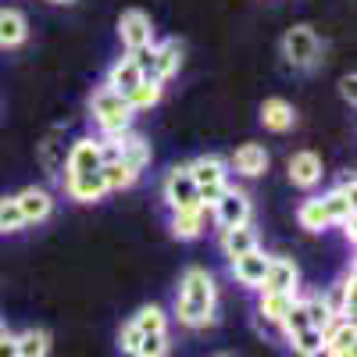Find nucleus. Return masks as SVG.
Here are the masks:
<instances>
[{
	"label": "nucleus",
	"instance_id": "40",
	"mask_svg": "<svg viewBox=\"0 0 357 357\" xmlns=\"http://www.w3.org/2000/svg\"><path fill=\"white\" fill-rule=\"evenodd\" d=\"M340 229H343V236H347V240H350V243L357 240V229H354V218H347V222H340Z\"/></svg>",
	"mask_w": 357,
	"mask_h": 357
},
{
	"label": "nucleus",
	"instance_id": "19",
	"mask_svg": "<svg viewBox=\"0 0 357 357\" xmlns=\"http://www.w3.org/2000/svg\"><path fill=\"white\" fill-rule=\"evenodd\" d=\"M29 40V18L18 8H0V50H15Z\"/></svg>",
	"mask_w": 357,
	"mask_h": 357
},
{
	"label": "nucleus",
	"instance_id": "11",
	"mask_svg": "<svg viewBox=\"0 0 357 357\" xmlns=\"http://www.w3.org/2000/svg\"><path fill=\"white\" fill-rule=\"evenodd\" d=\"M268 261H272V254H264L261 247L250 250V254H243V257H232V279L240 282V286H247V289H257L261 293Z\"/></svg>",
	"mask_w": 357,
	"mask_h": 357
},
{
	"label": "nucleus",
	"instance_id": "27",
	"mask_svg": "<svg viewBox=\"0 0 357 357\" xmlns=\"http://www.w3.org/2000/svg\"><path fill=\"white\" fill-rule=\"evenodd\" d=\"M161 93H165V86L161 82H154V79H143V82H136L129 93H126V100H129V107L139 114V111H151L158 100H161Z\"/></svg>",
	"mask_w": 357,
	"mask_h": 357
},
{
	"label": "nucleus",
	"instance_id": "12",
	"mask_svg": "<svg viewBox=\"0 0 357 357\" xmlns=\"http://www.w3.org/2000/svg\"><path fill=\"white\" fill-rule=\"evenodd\" d=\"M61 186L75 204H97L107 197L104 175L100 172H86V175H61Z\"/></svg>",
	"mask_w": 357,
	"mask_h": 357
},
{
	"label": "nucleus",
	"instance_id": "44",
	"mask_svg": "<svg viewBox=\"0 0 357 357\" xmlns=\"http://www.w3.org/2000/svg\"><path fill=\"white\" fill-rule=\"evenodd\" d=\"M218 357H229V354H218Z\"/></svg>",
	"mask_w": 357,
	"mask_h": 357
},
{
	"label": "nucleus",
	"instance_id": "20",
	"mask_svg": "<svg viewBox=\"0 0 357 357\" xmlns=\"http://www.w3.org/2000/svg\"><path fill=\"white\" fill-rule=\"evenodd\" d=\"M357 325L354 318H336L329 329H325V347H329L336 357H357Z\"/></svg>",
	"mask_w": 357,
	"mask_h": 357
},
{
	"label": "nucleus",
	"instance_id": "30",
	"mask_svg": "<svg viewBox=\"0 0 357 357\" xmlns=\"http://www.w3.org/2000/svg\"><path fill=\"white\" fill-rule=\"evenodd\" d=\"M50 354V333L47 329H25L18 336V357H47Z\"/></svg>",
	"mask_w": 357,
	"mask_h": 357
},
{
	"label": "nucleus",
	"instance_id": "13",
	"mask_svg": "<svg viewBox=\"0 0 357 357\" xmlns=\"http://www.w3.org/2000/svg\"><path fill=\"white\" fill-rule=\"evenodd\" d=\"M289 183L296 186V190H314L318 183H321V158L314 154V151H296L293 158H289Z\"/></svg>",
	"mask_w": 357,
	"mask_h": 357
},
{
	"label": "nucleus",
	"instance_id": "5",
	"mask_svg": "<svg viewBox=\"0 0 357 357\" xmlns=\"http://www.w3.org/2000/svg\"><path fill=\"white\" fill-rule=\"evenodd\" d=\"M254 215V204H250V193L247 190H236L229 186L215 204H211V218L218 229H236V225H247Z\"/></svg>",
	"mask_w": 357,
	"mask_h": 357
},
{
	"label": "nucleus",
	"instance_id": "41",
	"mask_svg": "<svg viewBox=\"0 0 357 357\" xmlns=\"http://www.w3.org/2000/svg\"><path fill=\"white\" fill-rule=\"evenodd\" d=\"M304 357H336V354H333L329 347H325V343H321L318 350H311V354H304Z\"/></svg>",
	"mask_w": 357,
	"mask_h": 357
},
{
	"label": "nucleus",
	"instance_id": "7",
	"mask_svg": "<svg viewBox=\"0 0 357 357\" xmlns=\"http://www.w3.org/2000/svg\"><path fill=\"white\" fill-rule=\"evenodd\" d=\"M118 40H122V47L129 54L136 50H146L154 43V22L146 11H122V18H118Z\"/></svg>",
	"mask_w": 357,
	"mask_h": 357
},
{
	"label": "nucleus",
	"instance_id": "32",
	"mask_svg": "<svg viewBox=\"0 0 357 357\" xmlns=\"http://www.w3.org/2000/svg\"><path fill=\"white\" fill-rule=\"evenodd\" d=\"M25 229V218L18 211V200L15 197H0V236H15Z\"/></svg>",
	"mask_w": 357,
	"mask_h": 357
},
{
	"label": "nucleus",
	"instance_id": "10",
	"mask_svg": "<svg viewBox=\"0 0 357 357\" xmlns=\"http://www.w3.org/2000/svg\"><path fill=\"white\" fill-rule=\"evenodd\" d=\"M15 200H18V211H22L25 225H40L54 215V193L43 186H25L22 193H15Z\"/></svg>",
	"mask_w": 357,
	"mask_h": 357
},
{
	"label": "nucleus",
	"instance_id": "29",
	"mask_svg": "<svg viewBox=\"0 0 357 357\" xmlns=\"http://www.w3.org/2000/svg\"><path fill=\"white\" fill-rule=\"evenodd\" d=\"M296 222H301L304 232H325L329 229V218H325V207L318 197H307L301 207H296Z\"/></svg>",
	"mask_w": 357,
	"mask_h": 357
},
{
	"label": "nucleus",
	"instance_id": "25",
	"mask_svg": "<svg viewBox=\"0 0 357 357\" xmlns=\"http://www.w3.org/2000/svg\"><path fill=\"white\" fill-rule=\"evenodd\" d=\"M325 304H329V311H333V318H354V272H347L329 293L321 296Z\"/></svg>",
	"mask_w": 357,
	"mask_h": 357
},
{
	"label": "nucleus",
	"instance_id": "34",
	"mask_svg": "<svg viewBox=\"0 0 357 357\" xmlns=\"http://www.w3.org/2000/svg\"><path fill=\"white\" fill-rule=\"evenodd\" d=\"M289 340V347H293V354H311V350H318L321 343H325V333L321 329H314V325H307V329H301V333H293V336H286Z\"/></svg>",
	"mask_w": 357,
	"mask_h": 357
},
{
	"label": "nucleus",
	"instance_id": "31",
	"mask_svg": "<svg viewBox=\"0 0 357 357\" xmlns=\"http://www.w3.org/2000/svg\"><path fill=\"white\" fill-rule=\"evenodd\" d=\"M132 325L146 336V333H168V314H165V307H158V304H146V307H139L136 314H132Z\"/></svg>",
	"mask_w": 357,
	"mask_h": 357
},
{
	"label": "nucleus",
	"instance_id": "4",
	"mask_svg": "<svg viewBox=\"0 0 357 357\" xmlns=\"http://www.w3.org/2000/svg\"><path fill=\"white\" fill-rule=\"evenodd\" d=\"M321 40L311 25H293L286 29V36H282V57H286V65L293 72H311L318 61H321Z\"/></svg>",
	"mask_w": 357,
	"mask_h": 357
},
{
	"label": "nucleus",
	"instance_id": "28",
	"mask_svg": "<svg viewBox=\"0 0 357 357\" xmlns=\"http://www.w3.org/2000/svg\"><path fill=\"white\" fill-rule=\"evenodd\" d=\"M100 175H104L107 193L129 190V186H136V178H139V175H136L129 165H122V161H104V165H100Z\"/></svg>",
	"mask_w": 357,
	"mask_h": 357
},
{
	"label": "nucleus",
	"instance_id": "6",
	"mask_svg": "<svg viewBox=\"0 0 357 357\" xmlns=\"http://www.w3.org/2000/svg\"><path fill=\"white\" fill-rule=\"evenodd\" d=\"M161 200L168 204V211L200 207V200H197V183H193V175H190L186 165H175V168L165 175V183H161Z\"/></svg>",
	"mask_w": 357,
	"mask_h": 357
},
{
	"label": "nucleus",
	"instance_id": "18",
	"mask_svg": "<svg viewBox=\"0 0 357 357\" xmlns=\"http://www.w3.org/2000/svg\"><path fill=\"white\" fill-rule=\"evenodd\" d=\"M261 126H264L268 132H289V129L296 126L293 104L282 100V97H268V100L261 104Z\"/></svg>",
	"mask_w": 357,
	"mask_h": 357
},
{
	"label": "nucleus",
	"instance_id": "36",
	"mask_svg": "<svg viewBox=\"0 0 357 357\" xmlns=\"http://www.w3.org/2000/svg\"><path fill=\"white\" fill-rule=\"evenodd\" d=\"M279 325H282V333H286V336H293V333H301V329H307V325H311V321H307V311H304V301H293V307L286 311V318H282Z\"/></svg>",
	"mask_w": 357,
	"mask_h": 357
},
{
	"label": "nucleus",
	"instance_id": "9",
	"mask_svg": "<svg viewBox=\"0 0 357 357\" xmlns=\"http://www.w3.org/2000/svg\"><path fill=\"white\" fill-rule=\"evenodd\" d=\"M261 289L264 293H296L301 289V268H296V261L293 257H272Z\"/></svg>",
	"mask_w": 357,
	"mask_h": 357
},
{
	"label": "nucleus",
	"instance_id": "16",
	"mask_svg": "<svg viewBox=\"0 0 357 357\" xmlns=\"http://www.w3.org/2000/svg\"><path fill=\"white\" fill-rule=\"evenodd\" d=\"M136 82H143V68H139V61L132 54H126V57H118V61L107 68V75H104V86L107 89H114V93H129V89L136 86Z\"/></svg>",
	"mask_w": 357,
	"mask_h": 357
},
{
	"label": "nucleus",
	"instance_id": "39",
	"mask_svg": "<svg viewBox=\"0 0 357 357\" xmlns=\"http://www.w3.org/2000/svg\"><path fill=\"white\" fill-rule=\"evenodd\" d=\"M0 357H18V336L15 333L0 336Z\"/></svg>",
	"mask_w": 357,
	"mask_h": 357
},
{
	"label": "nucleus",
	"instance_id": "37",
	"mask_svg": "<svg viewBox=\"0 0 357 357\" xmlns=\"http://www.w3.org/2000/svg\"><path fill=\"white\" fill-rule=\"evenodd\" d=\"M139 340H143V333L136 329L132 321H126V325H122V333H118V347H122V354H129V357H132V354H136V347H139Z\"/></svg>",
	"mask_w": 357,
	"mask_h": 357
},
{
	"label": "nucleus",
	"instance_id": "3",
	"mask_svg": "<svg viewBox=\"0 0 357 357\" xmlns=\"http://www.w3.org/2000/svg\"><path fill=\"white\" fill-rule=\"evenodd\" d=\"M132 57L143 68V79H154V82L165 86L178 68H183V43L178 40H161V43H151L146 50H136Z\"/></svg>",
	"mask_w": 357,
	"mask_h": 357
},
{
	"label": "nucleus",
	"instance_id": "1",
	"mask_svg": "<svg viewBox=\"0 0 357 357\" xmlns=\"http://www.w3.org/2000/svg\"><path fill=\"white\" fill-rule=\"evenodd\" d=\"M218 311V286L215 275L207 268H186L183 279H178V296H175V318L186 325V329H207L215 325Z\"/></svg>",
	"mask_w": 357,
	"mask_h": 357
},
{
	"label": "nucleus",
	"instance_id": "14",
	"mask_svg": "<svg viewBox=\"0 0 357 357\" xmlns=\"http://www.w3.org/2000/svg\"><path fill=\"white\" fill-rule=\"evenodd\" d=\"M186 168H190V175H193L197 190H204V186H229V161L218 158V154H200V158L190 161Z\"/></svg>",
	"mask_w": 357,
	"mask_h": 357
},
{
	"label": "nucleus",
	"instance_id": "2",
	"mask_svg": "<svg viewBox=\"0 0 357 357\" xmlns=\"http://www.w3.org/2000/svg\"><path fill=\"white\" fill-rule=\"evenodd\" d=\"M89 118H93V126L100 136L107 132H126L132 129V118L136 111L129 107V100L122 93H114L107 86H97L93 93H89Z\"/></svg>",
	"mask_w": 357,
	"mask_h": 357
},
{
	"label": "nucleus",
	"instance_id": "23",
	"mask_svg": "<svg viewBox=\"0 0 357 357\" xmlns=\"http://www.w3.org/2000/svg\"><path fill=\"white\" fill-rule=\"evenodd\" d=\"M65 158H68V146L61 143V129H54L40 143V161H43V168H47L50 178H61L65 175Z\"/></svg>",
	"mask_w": 357,
	"mask_h": 357
},
{
	"label": "nucleus",
	"instance_id": "33",
	"mask_svg": "<svg viewBox=\"0 0 357 357\" xmlns=\"http://www.w3.org/2000/svg\"><path fill=\"white\" fill-rule=\"evenodd\" d=\"M304 311H307V321L314 325V329H329V325L336 321L333 318V311H329V304L321 301V293H311V296H304Z\"/></svg>",
	"mask_w": 357,
	"mask_h": 357
},
{
	"label": "nucleus",
	"instance_id": "17",
	"mask_svg": "<svg viewBox=\"0 0 357 357\" xmlns=\"http://www.w3.org/2000/svg\"><path fill=\"white\" fill-rule=\"evenodd\" d=\"M229 172L243 175V178H257V175H264V172H268V151H264L261 143H243L240 151L232 154Z\"/></svg>",
	"mask_w": 357,
	"mask_h": 357
},
{
	"label": "nucleus",
	"instance_id": "26",
	"mask_svg": "<svg viewBox=\"0 0 357 357\" xmlns=\"http://www.w3.org/2000/svg\"><path fill=\"white\" fill-rule=\"evenodd\" d=\"M293 301H296V293H264V289H261L257 311H261V318H264V321L279 325V321L286 318V311L293 307Z\"/></svg>",
	"mask_w": 357,
	"mask_h": 357
},
{
	"label": "nucleus",
	"instance_id": "22",
	"mask_svg": "<svg viewBox=\"0 0 357 357\" xmlns=\"http://www.w3.org/2000/svg\"><path fill=\"white\" fill-rule=\"evenodd\" d=\"M257 247H261V240H257V229L250 222L247 225H236V229H222V250H225L229 261L232 257H243V254H250Z\"/></svg>",
	"mask_w": 357,
	"mask_h": 357
},
{
	"label": "nucleus",
	"instance_id": "24",
	"mask_svg": "<svg viewBox=\"0 0 357 357\" xmlns=\"http://www.w3.org/2000/svg\"><path fill=\"white\" fill-rule=\"evenodd\" d=\"M318 200H321V207H325V218H329V225H340V222L354 218V190L336 186V190H329V193L318 197Z\"/></svg>",
	"mask_w": 357,
	"mask_h": 357
},
{
	"label": "nucleus",
	"instance_id": "21",
	"mask_svg": "<svg viewBox=\"0 0 357 357\" xmlns=\"http://www.w3.org/2000/svg\"><path fill=\"white\" fill-rule=\"evenodd\" d=\"M151 158H154V151H151V143H146V136L129 129L126 139H122V154H118V161L129 165L136 175H143L146 168H151Z\"/></svg>",
	"mask_w": 357,
	"mask_h": 357
},
{
	"label": "nucleus",
	"instance_id": "38",
	"mask_svg": "<svg viewBox=\"0 0 357 357\" xmlns=\"http://www.w3.org/2000/svg\"><path fill=\"white\" fill-rule=\"evenodd\" d=\"M354 86H357V75H354V72L340 79V97H343L347 104H354V100H357V89H354Z\"/></svg>",
	"mask_w": 357,
	"mask_h": 357
},
{
	"label": "nucleus",
	"instance_id": "43",
	"mask_svg": "<svg viewBox=\"0 0 357 357\" xmlns=\"http://www.w3.org/2000/svg\"><path fill=\"white\" fill-rule=\"evenodd\" d=\"M4 333H8V325H4V321H0V336H4Z\"/></svg>",
	"mask_w": 357,
	"mask_h": 357
},
{
	"label": "nucleus",
	"instance_id": "15",
	"mask_svg": "<svg viewBox=\"0 0 357 357\" xmlns=\"http://www.w3.org/2000/svg\"><path fill=\"white\" fill-rule=\"evenodd\" d=\"M175 240H200L204 229H207V207H183V211H172V222H168Z\"/></svg>",
	"mask_w": 357,
	"mask_h": 357
},
{
	"label": "nucleus",
	"instance_id": "35",
	"mask_svg": "<svg viewBox=\"0 0 357 357\" xmlns=\"http://www.w3.org/2000/svg\"><path fill=\"white\" fill-rule=\"evenodd\" d=\"M168 350H172L168 333H146V336L139 340V347H136L132 357H168Z\"/></svg>",
	"mask_w": 357,
	"mask_h": 357
},
{
	"label": "nucleus",
	"instance_id": "42",
	"mask_svg": "<svg viewBox=\"0 0 357 357\" xmlns=\"http://www.w3.org/2000/svg\"><path fill=\"white\" fill-rule=\"evenodd\" d=\"M50 4H75V0H50Z\"/></svg>",
	"mask_w": 357,
	"mask_h": 357
},
{
	"label": "nucleus",
	"instance_id": "8",
	"mask_svg": "<svg viewBox=\"0 0 357 357\" xmlns=\"http://www.w3.org/2000/svg\"><path fill=\"white\" fill-rule=\"evenodd\" d=\"M104 154H100V136H79L68 146L65 158V175H86V172H100Z\"/></svg>",
	"mask_w": 357,
	"mask_h": 357
}]
</instances>
